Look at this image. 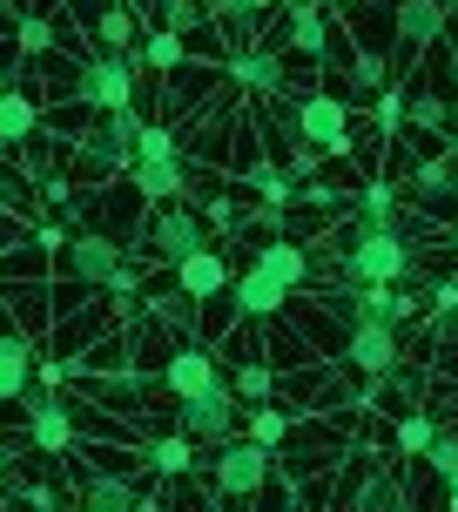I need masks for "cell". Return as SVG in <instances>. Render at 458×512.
<instances>
[{"label": "cell", "mask_w": 458, "mask_h": 512, "mask_svg": "<svg viewBox=\"0 0 458 512\" xmlns=\"http://www.w3.org/2000/svg\"><path fill=\"white\" fill-rule=\"evenodd\" d=\"M41 196H48V203H68V196H75V182H68V176H41Z\"/></svg>", "instance_id": "40"}, {"label": "cell", "mask_w": 458, "mask_h": 512, "mask_svg": "<svg viewBox=\"0 0 458 512\" xmlns=\"http://www.w3.org/2000/svg\"><path fill=\"white\" fill-rule=\"evenodd\" d=\"M351 108H344V95H331V88H317V95H304L297 102V142L317 155H337L344 149V135H351Z\"/></svg>", "instance_id": "12"}, {"label": "cell", "mask_w": 458, "mask_h": 512, "mask_svg": "<svg viewBox=\"0 0 458 512\" xmlns=\"http://www.w3.org/2000/svg\"><path fill=\"white\" fill-rule=\"evenodd\" d=\"M34 337L14 331V324H0V405H21L27 398V378H34Z\"/></svg>", "instance_id": "19"}, {"label": "cell", "mask_w": 458, "mask_h": 512, "mask_svg": "<svg viewBox=\"0 0 458 512\" xmlns=\"http://www.w3.org/2000/svg\"><path fill=\"white\" fill-rule=\"evenodd\" d=\"M176 432L189 445H229V438H243V398L236 391H203V398H182L176 405Z\"/></svg>", "instance_id": "6"}, {"label": "cell", "mask_w": 458, "mask_h": 512, "mask_svg": "<svg viewBox=\"0 0 458 512\" xmlns=\"http://www.w3.org/2000/svg\"><path fill=\"white\" fill-rule=\"evenodd\" d=\"M250 263H256L270 283H283L290 297H297V290H310V277H317V256H310L297 236H263V250H256Z\"/></svg>", "instance_id": "16"}, {"label": "cell", "mask_w": 458, "mask_h": 512, "mask_svg": "<svg viewBox=\"0 0 458 512\" xmlns=\"http://www.w3.org/2000/svg\"><path fill=\"white\" fill-rule=\"evenodd\" d=\"M283 54H297V61H324V54H337L331 14H324L317 0H290V14H283Z\"/></svg>", "instance_id": "15"}, {"label": "cell", "mask_w": 458, "mask_h": 512, "mask_svg": "<svg viewBox=\"0 0 458 512\" xmlns=\"http://www.w3.org/2000/svg\"><path fill=\"white\" fill-rule=\"evenodd\" d=\"M61 283L68 290H81V297H102V290H122V297H135V270H128V250L115 243V236L102 230H81L68 236V250H61Z\"/></svg>", "instance_id": "2"}, {"label": "cell", "mask_w": 458, "mask_h": 512, "mask_svg": "<svg viewBox=\"0 0 458 512\" xmlns=\"http://www.w3.org/2000/svg\"><path fill=\"white\" fill-rule=\"evenodd\" d=\"M95 41H102L108 54H135L142 41H135V7H102L95 14Z\"/></svg>", "instance_id": "27"}, {"label": "cell", "mask_w": 458, "mask_h": 512, "mask_svg": "<svg viewBox=\"0 0 458 512\" xmlns=\"http://www.w3.org/2000/svg\"><path fill=\"white\" fill-rule=\"evenodd\" d=\"M277 7H290V0H203V21H216V27H256L263 14H277Z\"/></svg>", "instance_id": "26"}, {"label": "cell", "mask_w": 458, "mask_h": 512, "mask_svg": "<svg viewBox=\"0 0 458 512\" xmlns=\"http://www.w3.org/2000/svg\"><path fill=\"white\" fill-rule=\"evenodd\" d=\"M452 236H458V216H452Z\"/></svg>", "instance_id": "45"}, {"label": "cell", "mask_w": 458, "mask_h": 512, "mask_svg": "<svg viewBox=\"0 0 458 512\" xmlns=\"http://www.w3.org/2000/svg\"><path fill=\"white\" fill-rule=\"evenodd\" d=\"M229 75H236V88H250V95H283L290 88V68H283L277 48H236L229 54Z\"/></svg>", "instance_id": "18"}, {"label": "cell", "mask_w": 458, "mask_h": 512, "mask_svg": "<svg viewBox=\"0 0 458 512\" xmlns=\"http://www.w3.org/2000/svg\"><path fill=\"white\" fill-rule=\"evenodd\" d=\"M337 452V432H324V425H317V432H304V452H297V472H310V465L317 459H331Z\"/></svg>", "instance_id": "36"}, {"label": "cell", "mask_w": 458, "mask_h": 512, "mask_svg": "<svg viewBox=\"0 0 458 512\" xmlns=\"http://www.w3.org/2000/svg\"><path fill=\"white\" fill-rule=\"evenodd\" d=\"M135 196L142 203H155V209H169V203H182L189 196V182H196V169L189 162H135Z\"/></svg>", "instance_id": "21"}, {"label": "cell", "mask_w": 458, "mask_h": 512, "mask_svg": "<svg viewBox=\"0 0 458 512\" xmlns=\"http://www.w3.org/2000/svg\"><path fill=\"white\" fill-rule=\"evenodd\" d=\"M337 277L351 290H398V283H425V263H418V243L405 230L337 223Z\"/></svg>", "instance_id": "1"}, {"label": "cell", "mask_w": 458, "mask_h": 512, "mask_svg": "<svg viewBox=\"0 0 458 512\" xmlns=\"http://www.w3.org/2000/svg\"><path fill=\"white\" fill-rule=\"evenodd\" d=\"M270 472H277V452H263L256 438H229L216 445V465H209V479H216V499H256V492L270 486Z\"/></svg>", "instance_id": "5"}, {"label": "cell", "mask_w": 458, "mask_h": 512, "mask_svg": "<svg viewBox=\"0 0 458 512\" xmlns=\"http://www.w3.org/2000/svg\"><path fill=\"white\" fill-rule=\"evenodd\" d=\"M229 304H236V324H270V317H283V310H290V290H283V283H270L256 263H243V270L229 277Z\"/></svg>", "instance_id": "13"}, {"label": "cell", "mask_w": 458, "mask_h": 512, "mask_svg": "<svg viewBox=\"0 0 458 512\" xmlns=\"http://www.w3.org/2000/svg\"><path fill=\"white\" fill-rule=\"evenodd\" d=\"M331 310L344 317V331H405L418 317V297L411 290H337Z\"/></svg>", "instance_id": "7"}, {"label": "cell", "mask_w": 458, "mask_h": 512, "mask_svg": "<svg viewBox=\"0 0 458 512\" xmlns=\"http://www.w3.org/2000/svg\"><path fill=\"white\" fill-rule=\"evenodd\" d=\"M7 14H14V21H21V7H14V0H0V21H7Z\"/></svg>", "instance_id": "42"}, {"label": "cell", "mask_w": 458, "mask_h": 512, "mask_svg": "<svg viewBox=\"0 0 458 512\" xmlns=\"http://www.w3.org/2000/svg\"><path fill=\"white\" fill-rule=\"evenodd\" d=\"M0 486H7V445H0Z\"/></svg>", "instance_id": "43"}, {"label": "cell", "mask_w": 458, "mask_h": 512, "mask_svg": "<svg viewBox=\"0 0 458 512\" xmlns=\"http://www.w3.org/2000/svg\"><path fill=\"white\" fill-rule=\"evenodd\" d=\"M445 27H452V7L445 0H398V27H391V61L405 68L418 61L425 48L445 41Z\"/></svg>", "instance_id": "10"}, {"label": "cell", "mask_w": 458, "mask_h": 512, "mask_svg": "<svg viewBox=\"0 0 458 512\" xmlns=\"http://www.w3.org/2000/svg\"><path fill=\"white\" fill-rule=\"evenodd\" d=\"M209 250V230L196 223V209L189 203H169V209H155L149 216V230H142V256H155V263H189V256H203Z\"/></svg>", "instance_id": "8"}, {"label": "cell", "mask_w": 458, "mask_h": 512, "mask_svg": "<svg viewBox=\"0 0 458 512\" xmlns=\"http://www.w3.org/2000/svg\"><path fill=\"white\" fill-rule=\"evenodd\" d=\"M75 506H88V512H135L142 492L128 486V479H115V472H88V465H75Z\"/></svg>", "instance_id": "22"}, {"label": "cell", "mask_w": 458, "mask_h": 512, "mask_svg": "<svg viewBox=\"0 0 458 512\" xmlns=\"http://www.w3.org/2000/svg\"><path fill=\"white\" fill-rule=\"evenodd\" d=\"M149 310H155V324H162V331H176V337H189L196 331V297H182V290H155L149 297Z\"/></svg>", "instance_id": "28"}, {"label": "cell", "mask_w": 458, "mask_h": 512, "mask_svg": "<svg viewBox=\"0 0 458 512\" xmlns=\"http://www.w3.org/2000/svg\"><path fill=\"white\" fill-rule=\"evenodd\" d=\"M108 7H128V0H108Z\"/></svg>", "instance_id": "44"}, {"label": "cell", "mask_w": 458, "mask_h": 512, "mask_svg": "<svg viewBox=\"0 0 458 512\" xmlns=\"http://www.w3.org/2000/svg\"><path fill=\"white\" fill-rule=\"evenodd\" d=\"M75 512H88V506H75Z\"/></svg>", "instance_id": "46"}, {"label": "cell", "mask_w": 458, "mask_h": 512, "mask_svg": "<svg viewBox=\"0 0 458 512\" xmlns=\"http://www.w3.org/2000/svg\"><path fill=\"white\" fill-rule=\"evenodd\" d=\"M223 364H216V351H209V344H176V351H169V358H162V391H169V398H203V391H223Z\"/></svg>", "instance_id": "11"}, {"label": "cell", "mask_w": 458, "mask_h": 512, "mask_svg": "<svg viewBox=\"0 0 458 512\" xmlns=\"http://www.w3.org/2000/svg\"><path fill=\"white\" fill-rule=\"evenodd\" d=\"M135 68H142V48H135V54H81V68H75V108L128 115V108H135Z\"/></svg>", "instance_id": "4"}, {"label": "cell", "mask_w": 458, "mask_h": 512, "mask_svg": "<svg viewBox=\"0 0 458 512\" xmlns=\"http://www.w3.org/2000/svg\"><path fill=\"white\" fill-rule=\"evenodd\" d=\"M425 472H432V479H458V432H445V425H438L432 452H425Z\"/></svg>", "instance_id": "35"}, {"label": "cell", "mask_w": 458, "mask_h": 512, "mask_svg": "<svg viewBox=\"0 0 458 512\" xmlns=\"http://www.w3.org/2000/svg\"><path fill=\"white\" fill-rule=\"evenodd\" d=\"M398 115H405V95L384 88V95H378V135H398Z\"/></svg>", "instance_id": "37"}, {"label": "cell", "mask_w": 458, "mask_h": 512, "mask_svg": "<svg viewBox=\"0 0 458 512\" xmlns=\"http://www.w3.org/2000/svg\"><path fill=\"white\" fill-rule=\"evenodd\" d=\"M357 88H384V61L364 54V61H357Z\"/></svg>", "instance_id": "39"}, {"label": "cell", "mask_w": 458, "mask_h": 512, "mask_svg": "<svg viewBox=\"0 0 458 512\" xmlns=\"http://www.w3.org/2000/svg\"><path fill=\"white\" fill-rule=\"evenodd\" d=\"M337 364H344V371H357L364 384H378V378H391V371L405 364V344H398V331H351Z\"/></svg>", "instance_id": "14"}, {"label": "cell", "mask_w": 458, "mask_h": 512, "mask_svg": "<svg viewBox=\"0 0 458 512\" xmlns=\"http://www.w3.org/2000/svg\"><path fill=\"white\" fill-rule=\"evenodd\" d=\"M405 203L425 216H458V169L452 162H418V176L405 182Z\"/></svg>", "instance_id": "17"}, {"label": "cell", "mask_w": 458, "mask_h": 512, "mask_svg": "<svg viewBox=\"0 0 458 512\" xmlns=\"http://www.w3.org/2000/svg\"><path fill=\"white\" fill-rule=\"evenodd\" d=\"M142 68H155V75H182V68H189V41H182L176 27H155L149 41H142Z\"/></svg>", "instance_id": "25"}, {"label": "cell", "mask_w": 458, "mask_h": 512, "mask_svg": "<svg viewBox=\"0 0 458 512\" xmlns=\"http://www.w3.org/2000/svg\"><path fill=\"white\" fill-rule=\"evenodd\" d=\"M351 512H411V492H398L391 479H371V486L351 499Z\"/></svg>", "instance_id": "34"}, {"label": "cell", "mask_w": 458, "mask_h": 512, "mask_svg": "<svg viewBox=\"0 0 458 512\" xmlns=\"http://www.w3.org/2000/svg\"><path fill=\"white\" fill-rule=\"evenodd\" d=\"M229 391H236L243 405H270V398H277V371L250 358V364H236V378H229Z\"/></svg>", "instance_id": "31"}, {"label": "cell", "mask_w": 458, "mask_h": 512, "mask_svg": "<svg viewBox=\"0 0 458 512\" xmlns=\"http://www.w3.org/2000/svg\"><path fill=\"white\" fill-rule=\"evenodd\" d=\"M21 425H27V445H34V452H48V459H61V452H68V445H75V411H68V398H61V391H27L21 398Z\"/></svg>", "instance_id": "9"}, {"label": "cell", "mask_w": 458, "mask_h": 512, "mask_svg": "<svg viewBox=\"0 0 458 512\" xmlns=\"http://www.w3.org/2000/svg\"><path fill=\"white\" fill-rule=\"evenodd\" d=\"M229 277H236V270H229V256L216 250V243H209L203 256L176 263V290H182V297H196V304H216V297L229 290Z\"/></svg>", "instance_id": "20"}, {"label": "cell", "mask_w": 458, "mask_h": 512, "mask_svg": "<svg viewBox=\"0 0 458 512\" xmlns=\"http://www.w3.org/2000/svg\"><path fill=\"white\" fill-rule=\"evenodd\" d=\"M135 162H182V135L169 122H142V135H135Z\"/></svg>", "instance_id": "30"}, {"label": "cell", "mask_w": 458, "mask_h": 512, "mask_svg": "<svg viewBox=\"0 0 458 512\" xmlns=\"http://www.w3.org/2000/svg\"><path fill=\"white\" fill-rule=\"evenodd\" d=\"M14 54H21V61H48L54 54V21L48 14H21V21H14Z\"/></svg>", "instance_id": "29"}, {"label": "cell", "mask_w": 458, "mask_h": 512, "mask_svg": "<svg viewBox=\"0 0 458 512\" xmlns=\"http://www.w3.org/2000/svg\"><path fill=\"white\" fill-rule=\"evenodd\" d=\"M142 459H149L162 479H189V472H196V445L182 432H155L149 445H142Z\"/></svg>", "instance_id": "24"}, {"label": "cell", "mask_w": 458, "mask_h": 512, "mask_svg": "<svg viewBox=\"0 0 458 512\" xmlns=\"http://www.w3.org/2000/svg\"><path fill=\"white\" fill-rule=\"evenodd\" d=\"M290 425H297L290 411H277V405H256V411H250V425H243V438H256L263 452H277L283 438H290Z\"/></svg>", "instance_id": "32"}, {"label": "cell", "mask_w": 458, "mask_h": 512, "mask_svg": "<svg viewBox=\"0 0 458 512\" xmlns=\"http://www.w3.org/2000/svg\"><path fill=\"white\" fill-rule=\"evenodd\" d=\"M432 438H438V418H425V411H405V418L391 425V445H398V452H418V459L432 452Z\"/></svg>", "instance_id": "33"}, {"label": "cell", "mask_w": 458, "mask_h": 512, "mask_svg": "<svg viewBox=\"0 0 458 512\" xmlns=\"http://www.w3.org/2000/svg\"><path fill=\"white\" fill-rule=\"evenodd\" d=\"M41 102L27 95V88H14V95H0V149H27L34 135H41Z\"/></svg>", "instance_id": "23"}, {"label": "cell", "mask_w": 458, "mask_h": 512, "mask_svg": "<svg viewBox=\"0 0 458 512\" xmlns=\"http://www.w3.org/2000/svg\"><path fill=\"white\" fill-rule=\"evenodd\" d=\"M142 108H128V115H95V122L81 128V142H75V169L68 176L81 182H108V176H122V169H135V135H142Z\"/></svg>", "instance_id": "3"}, {"label": "cell", "mask_w": 458, "mask_h": 512, "mask_svg": "<svg viewBox=\"0 0 458 512\" xmlns=\"http://www.w3.org/2000/svg\"><path fill=\"white\" fill-rule=\"evenodd\" d=\"M14 88H21V61L0 48V95H14Z\"/></svg>", "instance_id": "38"}, {"label": "cell", "mask_w": 458, "mask_h": 512, "mask_svg": "<svg viewBox=\"0 0 458 512\" xmlns=\"http://www.w3.org/2000/svg\"><path fill=\"white\" fill-rule=\"evenodd\" d=\"M209 223L229 230V223H236V203H229V196H209Z\"/></svg>", "instance_id": "41"}]
</instances>
